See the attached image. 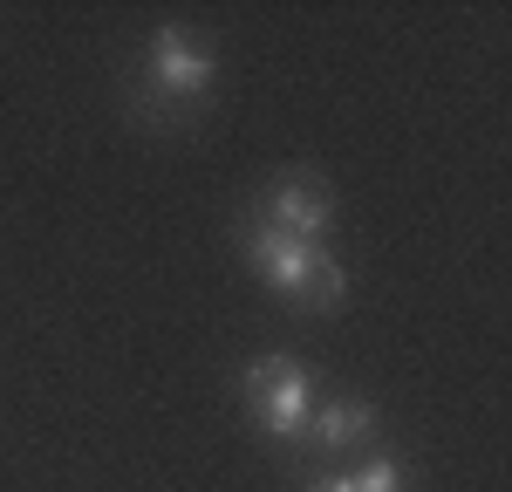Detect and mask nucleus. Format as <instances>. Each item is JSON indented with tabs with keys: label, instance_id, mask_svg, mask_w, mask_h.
<instances>
[{
	"label": "nucleus",
	"instance_id": "f257e3e1",
	"mask_svg": "<svg viewBox=\"0 0 512 492\" xmlns=\"http://www.w3.org/2000/svg\"><path fill=\"white\" fill-rule=\"evenodd\" d=\"M212 82H219V62H212V48L192 35V28H151L144 35V55H137V69H130V110L151 123V130H178V123H192V110L212 96Z\"/></svg>",
	"mask_w": 512,
	"mask_h": 492
},
{
	"label": "nucleus",
	"instance_id": "f03ea898",
	"mask_svg": "<svg viewBox=\"0 0 512 492\" xmlns=\"http://www.w3.org/2000/svg\"><path fill=\"white\" fill-rule=\"evenodd\" d=\"M239 253H246V267L274 294L315 308V315L342 308V294H349V267L328 246H301V240H287V233H274V226H260V219H239Z\"/></svg>",
	"mask_w": 512,
	"mask_h": 492
},
{
	"label": "nucleus",
	"instance_id": "7ed1b4c3",
	"mask_svg": "<svg viewBox=\"0 0 512 492\" xmlns=\"http://www.w3.org/2000/svg\"><path fill=\"white\" fill-rule=\"evenodd\" d=\"M246 410H253V424L280 438V445H301V431H308V417H315V383H308V369L294 363V356H280L267 349L260 363L246 369Z\"/></svg>",
	"mask_w": 512,
	"mask_h": 492
},
{
	"label": "nucleus",
	"instance_id": "20e7f679",
	"mask_svg": "<svg viewBox=\"0 0 512 492\" xmlns=\"http://www.w3.org/2000/svg\"><path fill=\"white\" fill-rule=\"evenodd\" d=\"M246 219H260V226H274V233H287V240H301V246H328L335 199H328V185H321L315 171H280L274 185H260V205Z\"/></svg>",
	"mask_w": 512,
	"mask_h": 492
},
{
	"label": "nucleus",
	"instance_id": "39448f33",
	"mask_svg": "<svg viewBox=\"0 0 512 492\" xmlns=\"http://www.w3.org/2000/svg\"><path fill=\"white\" fill-rule=\"evenodd\" d=\"M369 431H376V404H369V397H335V404H315L308 431H301V445L321 451V458H335V451L362 445Z\"/></svg>",
	"mask_w": 512,
	"mask_h": 492
},
{
	"label": "nucleus",
	"instance_id": "423d86ee",
	"mask_svg": "<svg viewBox=\"0 0 512 492\" xmlns=\"http://www.w3.org/2000/svg\"><path fill=\"white\" fill-rule=\"evenodd\" d=\"M342 492H403V465L396 458H369L362 472H342Z\"/></svg>",
	"mask_w": 512,
	"mask_h": 492
},
{
	"label": "nucleus",
	"instance_id": "0eeeda50",
	"mask_svg": "<svg viewBox=\"0 0 512 492\" xmlns=\"http://www.w3.org/2000/svg\"><path fill=\"white\" fill-rule=\"evenodd\" d=\"M308 492H342V472H328V479H315Z\"/></svg>",
	"mask_w": 512,
	"mask_h": 492
}]
</instances>
